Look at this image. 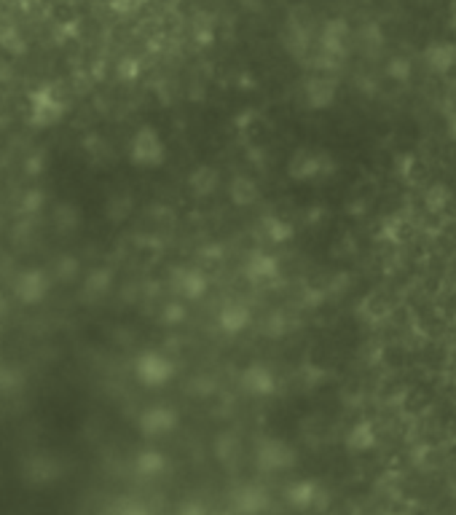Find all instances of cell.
Instances as JSON below:
<instances>
[{"label": "cell", "instance_id": "obj_3", "mask_svg": "<svg viewBox=\"0 0 456 515\" xmlns=\"http://www.w3.org/2000/svg\"><path fill=\"white\" fill-rule=\"evenodd\" d=\"M424 62L435 73H448L456 64V46L454 43H432L424 51Z\"/></svg>", "mask_w": 456, "mask_h": 515}, {"label": "cell", "instance_id": "obj_15", "mask_svg": "<svg viewBox=\"0 0 456 515\" xmlns=\"http://www.w3.org/2000/svg\"><path fill=\"white\" fill-rule=\"evenodd\" d=\"M287 494H290V499H293L295 505H309L311 499L317 497V483H311V481L295 483Z\"/></svg>", "mask_w": 456, "mask_h": 515}, {"label": "cell", "instance_id": "obj_16", "mask_svg": "<svg viewBox=\"0 0 456 515\" xmlns=\"http://www.w3.org/2000/svg\"><path fill=\"white\" fill-rule=\"evenodd\" d=\"M0 43L8 48L11 54H22V51H24V41L19 38L14 27H6V30L0 32Z\"/></svg>", "mask_w": 456, "mask_h": 515}, {"label": "cell", "instance_id": "obj_8", "mask_svg": "<svg viewBox=\"0 0 456 515\" xmlns=\"http://www.w3.org/2000/svg\"><path fill=\"white\" fill-rule=\"evenodd\" d=\"M245 386L255 395H269V392H274V379L263 365H252L245 373Z\"/></svg>", "mask_w": 456, "mask_h": 515}, {"label": "cell", "instance_id": "obj_11", "mask_svg": "<svg viewBox=\"0 0 456 515\" xmlns=\"http://www.w3.org/2000/svg\"><path fill=\"white\" fill-rule=\"evenodd\" d=\"M172 424H175V416L166 414L164 408H156V411H150V414L143 418V427H145L150 435H164Z\"/></svg>", "mask_w": 456, "mask_h": 515}, {"label": "cell", "instance_id": "obj_4", "mask_svg": "<svg viewBox=\"0 0 456 515\" xmlns=\"http://www.w3.org/2000/svg\"><path fill=\"white\" fill-rule=\"evenodd\" d=\"M306 99H309L311 108H327L336 99V80L311 78L306 83Z\"/></svg>", "mask_w": 456, "mask_h": 515}, {"label": "cell", "instance_id": "obj_14", "mask_svg": "<svg viewBox=\"0 0 456 515\" xmlns=\"http://www.w3.org/2000/svg\"><path fill=\"white\" fill-rule=\"evenodd\" d=\"M277 271V263H274V258H255L252 263H250V276L252 279H258V282H263L266 276H271V274Z\"/></svg>", "mask_w": 456, "mask_h": 515}, {"label": "cell", "instance_id": "obj_10", "mask_svg": "<svg viewBox=\"0 0 456 515\" xmlns=\"http://www.w3.org/2000/svg\"><path fill=\"white\" fill-rule=\"evenodd\" d=\"M247 322H250V311L239 304H231L223 311V317H220V325H223V330H228V333H239Z\"/></svg>", "mask_w": 456, "mask_h": 515}, {"label": "cell", "instance_id": "obj_6", "mask_svg": "<svg viewBox=\"0 0 456 515\" xmlns=\"http://www.w3.org/2000/svg\"><path fill=\"white\" fill-rule=\"evenodd\" d=\"M330 167V161L322 159V156H311V153H301L298 159L293 161L290 172H293L295 180H311V177L322 175V169Z\"/></svg>", "mask_w": 456, "mask_h": 515}, {"label": "cell", "instance_id": "obj_5", "mask_svg": "<svg viewBox=\"0 0 456 515\" xmlns=\"http://www.w3.org/2000/svg\"><path fill=\"white\" fill-rule=\"evenodd\" d=\"M373 446H376V430L371 421H359L346 435V449L349 451L362 453V451H371Z\"/></svg>", "mask_w": 456, "mask_h": 515}, {"label": "cell", "instance_id": "obj_9", "mask_svg": "<svg viewBox=\"0 0 456 515\" xmlns=\"http://www.w3.org/2000/svg\"><path fill=\"white\" fill-rule=\"evenodd\" d=\"M258 196H261V191H258V185H255L250 177H236V180L231 183V199H234V204H239V207L252 204Z\"/></svg>", "mask_w": 456, "mask_h": 515}, {"label": "cell", "instance_id": "obj_13", "mask_svg": "<svg viewBox=\"0 0 456 515\" xmlns=\"http://www.w3.org/2000/svg\"><path fill=\"white\" fill-rule=\"evenodd\" d=\"M263 465H269V467L293 465V451L287 449V446H282V443H271L269 451L263 453Z\"/></svg>", "mask_w": 456, "mask_h": 515}, {"label": "cell", "instance_id": "obj_19", "mask_svg": "<svg viewBox=\"0 0 456 515\" xmlns=\"http://www.w3.org/2000/svg\"><path fill=\"white\" fill-rule=\"evenodd\" d=\"M137 6H143V0H113L111 8L118 11V14H127V11H134Z\"/></svg>", "mask_w": 456, "mask_h": 515}, {"label": "cell", "instance_id": "obj_17", "mask_svg": "<svg viewBox=\"0 0 456 515\" xmlns=\"http://www.w3.org/2000/svg\"><path fill=\"white\" fill-rule=\"evenodd\" d=\"M390 73L392 78H397V80H406L408 76H411V62L408 59H403V57H397V59H392L390 62Z\"/></svg>", "mask_w": 456, "mask_h": 515}, {"label": "cell", "instance_id": "obj_20", "mask_svg": "<svg viewBox=\"0 0 456 515\" xmlns=\"http://www.w3.org/2000/svg\"><path fill=\"white\" fill-rule=\"evenodd\" d=\"M451 27L456 30V11H454V16H451Z\"/></svg>", "mask_w": 456, "mask_h": 515}, {"label": "cell", "instance_id": "obj_12", "mask_svg": "<svg viewBox=\"0 0 456 515\" xmlns=\"http://www.w3.org/2000/svg\"><path fill=\"white\" fill-rule=\"evenodd\" d=\"M448 202H451V191L446 188V185H432L429 191H427V196H424V204H427V209L429 212H443V209L448 207Z\"/></svg>", "mask_w": 456, "mask_h": 515}, {"label": "cell", "instance_id": "obj_1", "mask_svg": "<svg viewBox=\"0 0 456 515\" xmlns=\"http://www.w3.org/2000/svg\"><path fill=\"white\" fill-rule=\"evenodd\" d=\"M65 115V102L51 92L49 86L38 89L33 97H30V121L35 127H51L57 124L59 118Z\"/></svg>", "mask_w": 456, "mask_h": 515}, {"label": "cell", "instance_id": "obj_7", "mask_svg": "<svg viewBox=\"0 0 456 515\" xmlns=\"http://www.w3.org/2000/svg\"><path fill=\"white\" fill-rule=\"evenodd\" d=\"M346 38H349V27H346V22H343V19H333V22H327L325 32H322V46H325V51L343 54Z\"/></svg>", "mask_w": 456, "mask_h": 515}, {"label": "cell", "instance_id": "obj_18", "mask_svg": "<svg viewBox=\"0 0 456 515\" xmlns=\"http://www.w3.org/2000/svg\"><path fill=\"white\" fill-rule=\"evenodd\" d=\"M185 282H188V285H185V292H188V295H201L204 288H207V285H204V279H201L199 274H188V279H185Z\"/></svg>", "mask_w": 456, "mask_h": 515}, {"label": "cell", "instance_id": "obj_2", "mask_svg": "<svg viewBox=\"0 0 456 515\" xmlns=\"http://www.w3.org/2000/svg\"><path fill=\"white\" fill-rule=\"evenodd\" d=\"M131 161L143 167H156L164 161V143L159 140L156 129H140L131 140Z\"/></svg>", "mask_w": 456, "mask_h": 515}]
</instances>
